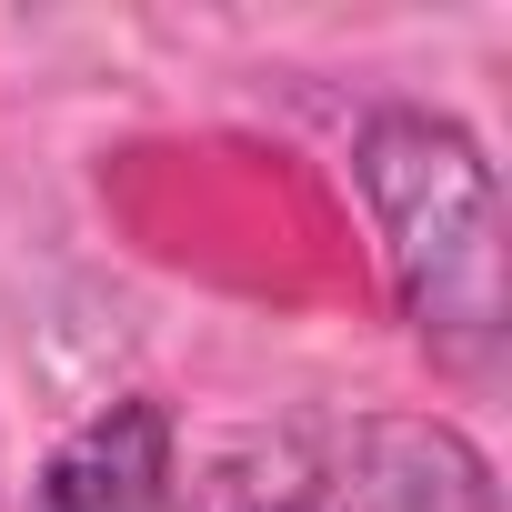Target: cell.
I'll list each match as a JSON object with an SVG mask.
<instances>
[{"label":"cell","instance_id":"obj_1","mask_svg":"<svg viewBox=\"0 0 512 512\" xmlns=\"http://www.w3.org/2000/svg\"><path fill=\"white\" fill-rule=\"evenodd\" d=\"M41 512H492V462L422 412H282L221 442H181L161 402L81 422Z\"/></svg>","mask_w":512,"mask_h":512},{"label":"cell","instance_id":"obj_2","mask_svg":"<svg viewBox=\"0 0 512 512\" xmlns=\"http://www.w3.org/2000/svg\"><path fill=\"white\" fill-rule=\"evenodd\" d=\"M352 181L382 221L412 332L452 372H492V352H502V201H492L482 141L452 111L382 101L352 141Z\"/></svg>","mask_w":512,"mask_h":512}]
</instances>
